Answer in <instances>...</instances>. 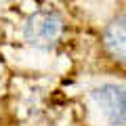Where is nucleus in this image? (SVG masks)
<instances>
[{
  "label": "nucleus",
  "mask_w": 126,
  "mask_h": 126,
  "mask_svg": "<svg viewBox=\"0 0 126 126\" xmlns=\"http://www.w3.org/2000/svg\"><path fill=\"white\" fill-rule=\"evenodd\" d=\"M63 34V19L57 11H36L23 25V38L36 48H50Z\"/></svg>",
  "instance_id": "f257e3e1"
},
{
  "label": "nucleus",
  "mask_w": 126,
  "mask_h": 126,
  "mask_svg": "<svg viewBox=\"0 0 126 126\" xmlns=\"http://www.w3.org/2000/svg\"><path fill=\"white\" fill-rule=\"evenodd\" d=\"M93 99L103 109L105 118L113 126L126 122V88L118 84H103L93 90Z\"/></svg>",
  "instance_id": "f03ea898"
},
{
  "label": "nucleus",
  "mask_w": 126,
  "mask_h": 126,
  "mask_svg": "<svg viewBox=\"0 0 126 126\" xmlns=\"http://www.w3.org/2000/svg\"><path fill=\"white\" fill-rule=\"evenodd\" d=\"M103 42L107 53L116 61L126 63V15L111 19L103 32Z\"/></svg>",
  "instance_id": "7ed1b4c3"
}]
</instances>
